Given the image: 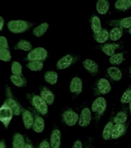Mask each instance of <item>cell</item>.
I'll use <instances>...</instances> for the list:
<instances>
[{"label":"cell","instance_id":"cell-33","mask_svg":"<svg viewBox=\"0 0 131 148\" xmlns=\"http://www.w3.org/2000/svg\"><path fill=\"white\" fill-rule=\"evenodd\" d=\"M124 60V56H123V53H115L114 55L110 57V62L112 65H120L121 64Z\"/></svg>","mask_w":131,"mask_h":148},{"label":"cell","instance_id":"cell-21","mask_svg":"<svg viewBox=\"0 0 131 148\" xmlns=\"http://www.w3.org/2000/svg\"><path fill=\"white\" fill-rule=\"evenodd\" d=\"M97 11L101 15L107 13L110 9V2L108 0H98L97 2Z\"/></svg>","mask_w":131,"mask_h":148},{"label":"cell","instance_id":"cell-3","mask_svg":"<svg viewBox=\"0 0 131 148\" xmlns=\"http://www.w3.org/2000/svg\"><path fill=\"white\" fill-rule=\"evenodd\" d=\"M13 115L12 110L4 102V103L0 107V121L3 123L5 128L9 127Z\"/></svg>","mask_w":131,"mask_h":148},{"label":"cell","instance_id":"cell-25","mask_svg":"<svg viewBox=\"0 0 131 148\" xmlns=\"http://www.w3.org/2000/svg\"><path fill=\"white\" fill-rule=\"evenodd\" d=\"M91 29H92L93 33H98L101 31L102 25L101 21L99 19V18L97 16H93L91 18Z\"/></svg>","mask_w":131,"mask_h":148},{"label":"cell","instance_id":"cell-37","mask_svg":"<svg viewBox=\"0 0 131 148\" xmlns=\"http://www.w3.org/2000/svg\"><path fill=\"white\" fill-rule=\"evenodd\" d=\"M11 53L9 49H0V60L4 62H9L11 60Z\"/></svg>","mask_w":131,"mask_h":148},{"label":"cell","instance_id":"cell-20","mask_svg":"<svg viewBox=\"0 0 131 148\" xmlns=\"http://www.w3.org/2000/svg\"><path fill=\"white\" fill-rule=\"evenodd\" d=\"M93 37L95 41L98 43H105L110 39V32L106 29H103L98 33H95Z\"/></svg>","mask_w":131,"mask_h":148},{"label":"cell","instance_id":"cell-9","mask_svg":"<svg viewBox=\"0 0 131 148\" xmlns=\"http://www.w3.org/2000/svg\"><path fill=\"white\" fill-rule=\"evenodd\" d=\"M75 61H76V59L73 56L67 54L58 60L57 63H56V68L58 69H67L73 64Z\"/></svg>","mask_w":131,"mask_h":148},{"label":"cell","instance_id":"cell-26","mask_svg":"<svg viewBox=\"0 0 131 148\" xmlns=\"http://www.w3.org/2000/svg\"><path fill=\"white\" fill-rule=\"evenodd\" d=\"M114 6L117 10L126 11L131 8V0H117Z\"/></svg>","mask_w":131,"mask_h":148},{"label":"cell","instance_id":"cell-30","mask_svg":"<svg viewBox=\"0 0 131 148\" xmlns=\"http://www.w3.org/2000/svg\"><path fill=\"white\" fill-rule=\"evenodd\" d=\"M113 125L114 124L113 123L110 121L104 127V130H103V133H102V136H103V138L105 140H109L111 139V134H112V130H113Z\"/></svg>","mask_w":131,"mask_h":148},{"label":"cell","instance_id":"cell-45","mask_svg":"<svg viewBox=\"0 0 131 148\" xmlns=\"http://www.w3.org/2000/svg\"><path fill=\"white\" fill-rule=\"evenodd\" d=\"M129 32L131 34V28H130V29H129Z\"/></svg>","mask_w":131,"mask_h":148},{"label":"cell","instance_id":"cell-4","mask_svg":"<svg viewBox=\"0 0 131 148\" xmlns=\"http://www.w3.org/2000/svg\"><path fill=\"white\" fill-rule=\"evenodd\" d=\"M48 56V53L46 49L43 47H37L32 49L27 56V60L29 61H42L46 60Z\"/></svg>","mask_w":131,"mask_h":148},{"label":"cell","instance_id":"cell-13","mask_svg":"<svg viewBox=\"0 0 131 148\" xmlns=\"http://www.w3.org/2000/svg\"><path fill=\"white\" fill-rule=\"evenodd\" d=\"M83 65L86 70H87L92 75H97L99 73V66L97 62L90 59L83 60Z\"/></svg>","mask_w":131,"mask_h":148},{"label":"cell","instance_id":"cell-10","mask_svg":"<svg viewBox=\"0 0 131 148\" xmlns=\"http://www.w3.org/2000/svg\"><path fill=\"white\" fill-rule=\"evenodd\" d=\"M69 90L75 95L80 94L83 91V81L78 76H75L72 79L69 84Z\"/></svg>","mask_w":131,"mask_h":148},{"label":"cell","instance_id":"cell-19","mask_svg":"<svg viewBox=\"0 0 131 148\" xmlns=\"http://www.w3.org/2000/svg\"><path fill=\"white\" fill-rule=\"evenodd\" d=\"M120 48V45L117 43H106L102 46V51L110 57L115 54L116 50Z\"/></svg>","mask_w":131,"mask_h":148},{"label":"cell","instance_id":"cell-47","mask_svg":"<svg viewBox=\"0 0 131 148\" xmlns=\"http://www.w3.org/2000/svg\"><path fill=\"white\" fill-rule=\"evenodd\" d=\"M86 148H90V147H86Z\"/></svg>","mask_w":131,"mask_h":148},{"label":"cell","instance_id":"cell-28","mask_svg":"<svg viewBox=\"0 0 131 148\" xmlns=\"http://www.w3.org/2000/svg\"><path fill=\"white\" fill-rule=\"evenodd\" d=\"M123 34V29L120 27H114L110 32V39L112 41H117L121 39Z\"/></svg>","mask_w":131,"mask_h":148},{"label":"cell","instance_id":"cell-5","mask_svg":"<svg viewBox=\"0 0 131 148\" xmlns=\"http://www.w3.org/2000/svg\"><path fill=\"white\" fill-rule=\"evenodd\" d=\"M80 116L76 111L72 109H68L65 110L62 114V121L69 127H73L79 122Z\"/></svg>","mask_w":131,"mask_h":148},{"label":"cell","instance_id":"cell-41","mask_svg":"<svg viewBox=\"0 0 131 148\" xmlns=\"http://www.w3.org/2000/svg\"><path fill=\"white\" fill-rule=\"evenodd\" d=\"M4 26V18L0 16V31L3 29Z\"/></svg>","mask_w":131,"mask_h":148},{"label":"cell","instance_id":"cell-15","mask_svg":"<svg viewBox=\"0 0 131 148\" xmlns=\"http://www.w3.org/2000/svg\"><path fill=\"white\" fill-rule=\"evenodd\" d=\"M23 120L24 126L26 129H30L32 128L34 123V116L32 115V113L30 111L25 110L23 112Z\"/></svg>","mask_w":131,"mask_h":148},{"label":"cell","instance_id":"cell-2","mask_svg":"<svg viewBox=\"0 0 131 148\" xmlns=\"http://www.w3.org/2000/svg\"><path fill=\"white\" fill-rule=\"evenodd\" d=\"M31 103L36 111L42 115H46L48 113V104L44 101L40 96L33 95L31 97Z\"/></svg>","mask_w":131,"mask_h":148},{"label":"cell","instance_id":"cell-43","mask_svg":"<svg viewBox=\"0 0 131 148\" xmlns=\"http://www.w3.org/2000/svg\"><path fill=\"white\" fill-rule=\"evenodd\" d=\"M0 148H6L5 144L3 141H0Z\"/></svg>","mask_w":131,"mask_h":148},{"label":"cell","instance_id":"cell-46","mask_svg":"<svg viewBox=\"0 0 131 148\" xmlns=\"http://www.w3.org/2000/svg\"><path fill=\"white\" fill-rule=\"evenodd\" d=\"M130 74H131V66H130Z\"/></svg>","mask_w":131,"mask_h":148},{"label":"cell","instance_id":"cell-14","mask_svg":"<svg viewBox=\"0 0 131 148\" xmlns=\"http://www.w3.org/2000/svg\"><path fill=\"white\" fill-rule=\"evenodd\" d=\"M127 127L124 124H114L112 130L111 138L115 140L121 137L125 134Z\"/></svg>","mask_w":131,"mask_h":148},{"label":"cell","instance_id":"cell-38","mask_svg":"<svg viewBox=\"0 0 131 148\" xmlns=\"http://www.w3.org/2000/svg\"><path fill=\"white\" fill-rule=\"evenodd\" d=\"M0 49H9L7 39L4 36H0Z\"/></svg>","mask_w":131,"mask_h":148},{"label":"cell","instance_id":"cell-8","mask_svg":"<svg viewBox=\"0 0 131 148\" xmlns=\"http://www.w3.org/2000/svg\"><path fill=\"white\" fill-rule=\"evenodd\" d=\"M91 120H92L91 110L88 107H85L81 111L80 118H79V125L81 127H86L90 124Z\"/></svg>","mask_w":131,"mask_h":148},{"label":"cell","instance_id":"cell-29","mask_svg":"<svg viewBox=\"0 0 131 148\" xmlns=\"http://www.w3.org/2000/svg\"><path fill=\"white\" fill-rule=\"evenodd\" d=\"M10 79H11L12 83L18 87H23L26 85V79L22 76L12 75Z\"/></svg>","mask_w":131,"mask_h":148},{"label":"cell","instance_id":"cell-34","mask_svg":"<svg viewBox=\"0 0 131 148\" xmlns=\"http://www.w3.org/2000/svg\"><path fill=\"white\" fill-rule=\"evenodd\" d=\"M26 66L32 71H40L43 68V62L42 61H29Z\"/></svg>","mask_w":131,"mask_h":148},{"label":"cell","instance_id":"cell-17","mask_svg":"<svg viewBox=\"0 0 131 148\" xmlns=\"http://www.w3.org/2000/svg\"><path fill=\"white\" fill-rule=\"evenodd\" d=\"M107 74L114 81H120L123 76L121 70L117 66L109 67L107 69Z\"/></svg>","mask_w":131,"mask_h":148},{"label":"cell","instance_id":"cell-42","mask_svg":"<svg viewBox=\"0 0 131 148\" xmlns=\"http://www.w3.org/2000/svg\"><path fill=\"white\" fill-rule=\"evenodd\" d=\"M24 148H33V146L32 145V143H25V146Z\"/></svg>","mask_w":131,"mask_h":148},{"label":"cell","instance_id":"cell-35","mask_svg":"<svg viewBox=\"0 0 131 148\" xmlns=\"http://www.w3.org/2000/svg\"><path fill=\"white\" fill-rule=\"evenodd\" d=\"M131 101V87L125 90L120 98V102L123 104L130 103Z\"/></svg>","mask_w":131,"mask_h":148},{"label":"cell","instance_id":"cell-16","mask_svg":"<svg viewBox=\"0 0 131 148\" xmlns=\"http://www.w3.org/2000/svg\"><path fill=\"white\" fill-rule=\"evenodd\" d=\"M40 97L48 105H52L55 100V95L53 94V92L50 90H49L47 88L42 89L40 92Z\"/></svg>","mask_w":131,"mask_h":148},{"label":"cell","instance_id":"cell-24","mask_svg":"<svg viewBox=\"0 0 131 148\" xmlns=\"http://www.w3.org/2000/svg\"><path fill=\"white\" fill-rule=\"evenodd\" d=\"M44 79L50 85H55L58 81V74L55 71L46 72L44 75Z\"/></svg>","mask_w":131,"mask_h":148},{"label":"cell","instance_id":"cell-32","mask_svg":"<svg viewBox=\"0 0 131 148\" xmlns=\"http://www.w3.org/2000/svg\"><path fill=\"white\" fill-rule=\"evenodd\" d=\"M15 48L16 49H20V50L25 51V52H30L32 49V46L29 42L27 40H20L18 43L16 44Z\"/></svg>","mask_w":131,"mask_h":148},{"label":"cell","instance_id":"cell-22","mask_svg":"<svg viewBox=\"0 0 131 148\" xmlns=\"http://www.w3.org/2000/svg\"><path fill=\"white\" fill-rule=\"evenodd\" d=\"M113 25H117L116 27H120L122 29H130L131 28V17H126L121 18L120 20L113 21Z\"/></svg>","mask_w":131,"mask_h":148},{"label":"cell","instance_id":"cell-6","mask_svg":"<svg viewBox=\"0 0 131 148\" xmlns=\"http://www.w3.org/2000/svg\"><path fill=\"white\" fill-rule=\"evenodd\" d=\"M107 102L104 97H99L93 102L91 106V110L97 115V116H101L104 115L106 110Z\"/></svg>","mask_w":131,"mask_h":148},{"label":"cell","instance_id":"cell-36","mask_svg":"<svg viewBox=\"0 0 131 148\" xmlns=\"http://www.w3.org/2000/svg\"><path fill=\"white\" fill-rule=\"evenodd\" d=\"M12 73L13 75H18V76H22V73H23V67L21 64L18 62H13L12 64L11 67Z\"/></svg>","mask_w":131,"mask_h":148},{"label":"cell","instance_id":"cell-1","mask_svg":"<svg viewBox=\"0 0 131 148\" xmlns=\"http://www.w3.org/2000/svg\"><path fill=\"white\" fill-rule=\"evenodd\" d=\"M31 23L24 20H12L8 23V29L13 33H22L31 27Z\"/></svg>","mask_w":131,"mask_h":148},{"label":"cell","instance_id":"cell-39","mask_svg":"<svg viewBox=\"0 0 131 148\" xmlns=\"http://www.w3.org/2000/svg\"><path fill=\"white\" fill-rule=\"evenodd\" d=\"M39 148H52L50 146V143H49L47 140H43L42 141L41 143L39 144Z\"/></svg>","mask_w":131,"mask_h":148},{"label":"cell","instance_id":"cell-11","mask_svg":"<svg viewBox=\"0 0 131 148\" xmlns=\"http://www.w3.org/2000/svg\"><path fill=\"white\" fill-rule=\"evenodd\" d=\"M97 91L99 94H108L111 91V85L109 80L105 78L99 79L97 84Z\"/></svg>","mask_w":131,"mask_h":148},{"label":"cell","instance_id":"cell-40","mask_svg":"<svg viewBox=\"0 0 131 148\" xmlns=\"http://www.w3.org/2000/svg\"><path fill=\"white\" fill-rule=\"evenodd\" d=\"M72 148H83V143H82V141L80 140H77L75 141Z\"/></svg>","mask_w":131,"mask_h":148},{"label":"cell","instance_id":"cell-12","mask_svg":"<svg viewBox=\"0 0 131 148\" xmlns=\"http://www.w3.org/2000/svg\"><path fill=\"white\" fill-rule=\"evenodd\" d=\"M61 131L59 129H54L50 136V146L52 148H60L61 146Z\"/></svg>","mask_w":131,"mask_h":148},{"label":"cell","instance_id":"cell-18","mask_svg":"<svg viewBox=\"0 0 131 148\" xmlns=\"http://www.w3.org/2000/svg\"><path fill=\"white\" fill-rule=\"evenodd\" d=\"M45 128V121L44 119L42 116L39 115H36L34 120V123L32 126V129L35 132H36L38 134L42 133L44 130Z\"/></svg>","mask_w":131,"mask_h":148},{"label":"cell","instance_id":"cell-31","mask_svg":"<svg viewBox=\"0 0 131 148\" xmlns=\"http://www.w3.org/2000/svg\"><path fill=\"white\" fill-rule=\"evenodd\" d=\"M127 120V114L124 111L118 112L113 118V123L115 124H124Z\"/></svg>","mask_w":131,"mask_h":148},{"label":"cell","instance_id":"cell-44","mask_svg":"<svg viewBox=\"0 0 131 148\" xmlns=\"http://www.w3.org/2000/svg\"><path fill=\"white\" fill-rule=\"evenodd\" d=\"M130 105H129V109H130V113H131V101L130 103Z\"/></svg>","mask_w":131,"mask_h":148},{"label":"cell","instance_id":"cell-7","mask_svg":"<svg viewBox=\"0 0 131 148\" xmlns=\"http://www.w3.org/2000/svg\"><path fill=\"white\" fill-rule=\"evenodd\" d=\"M5 103L10 107V109L13 112L14 115L19 116L21 112H22V108H21L20 105L19 104L18 102L13 99L9 88H7V98Z\"/></svg>","mask_w":131,"mask_h":148},{"label":"cell","instance_id":"cell-27","mask_svg":"<svg viewBox=\"0 0 131 148\" xmlns=\"http://www.w3.org/2000/svg\"><path fill=\"white\" fill-rule=\"evenodd\" d=\"M49 29V24L47 23H43L36 27L32 31V33L36 37H41L43 36Z\"/></svg>","mask_w":131,"mask_h":148},{"label":"cell","instance_id":"cell-23","mask_svg":"<svg viewBox=\"0 0 131 148\" xmlns=\"http://www.w3.org/2000/svg\"><path fill=\"white\" fill-rule=\"evenodd\" d=\"M25 146V139L20 134H16L13 137L12 148H24Z\"/></svg>","mask_w":131,"mask_h":148}]
</instances>
